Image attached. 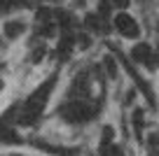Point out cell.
Returning <instances> with one entry per match:
<instances>
[{"mask_svg": "<svg viewBox=\"0 0 159 156\" xmlns=\"http://www.w3.org/2000/svg\"><path fill=\"white\" fill-rule=\"evenodd\" d=\"M105 65H108V72H110V77H115V75H117V68H115V61H112V58H105Z\"/></svg>", "mask_w": 159, "mask_h": 156, "instance_id": "cell-9", "label": "cell"}, {"mask_svg": "<svg viewBox=\"0 0 159 156\" xmlns=\"http://www.w3.org/2000/svg\"><path fill=\"white\" fill-rule=\"evenodd\" d=\"M21 33H24V24H21V21H10V24H5V37L14 40V37H19Z\"/></svg>", "mask_w": 159, "mask_h": 156, "instance_id": "cell-4", "label": "cell"}, {"mask_svg": "<svg viewBox=\"0 0 159 156\" xmlns=\"http://www.w3.org/2000/svg\"><path fill=\"white\" fill-rule=\"evenodd\" d=\"M54 86H56V75H52L42 86H38L30 93V98L24 102V107H21V112H19V124L30 126V124H35L42 117V110H45L47 100H49V93L54 91Z\"/></svg>", "mask_w": 159, "mask_h": 156, "instance_id": "cell-1", "label": "cell"}, {"mask_svg": "<svg viewBox=\"0 0 159 156\" xmlns=\"http://www.w3.org/2000/svg\"><path fill=\"white\" fill-rule=\"evenodd\" d=\"M101 151H103V156H122V149L119 147H101Z\"/></svg>", "mask_w": 159, "mask_h": 156, "instance_id": "cell-8", "label": "cell"}, {"mask_svg": "<svg viewBox=\"0 0 159 156\" xmlns=\"http://www.w3.org/2000/svg\"><path fill=\"white\" fill-rule=\"evenodd\" d=\"M131 58H134L136 63H143V65H148V68H154L152 47H150V44H145V42H140V44H136V47H134V51H131Z\"/></svg>", "mask_w": 159, "mask_h": 156, "instance_id": "cell-3", "label": "cell"}, {"mask_svg": "<svg viewBox=\"0 0 159 156\" xmlns=\"http://www.w3.org/2000/svg\"><path fill=\"white\" fill-rule=\"evenodd\" d=\"M143 124H145V119H143V112H140V110H136L134 112V126H136V131H143Z\"/></svg>", "mask_w": 159, "mask_h": 156, "instance_id": "cell-7", "label": "cell"}, {"mask_svg": "<svg viewBox=\"0 0 159 156\" xmlns=\"http://www.w3.org/2000/svg\"><path fill=\"white\" fill-rule=\"evenodd\" d=\"M115 5H117V7H122V10H124V7H129V0H115Z\"/></svg>", "mask_w": 159, "mask_h": 156, "instance_id": "cell-10", "label": "cell"}, {"mask_svg": "<svg viewBox=\"0 0 159 156\" xmlns=\"http://www.w3.org/2000/svg\"><path fill=\"white\" fill-rule=\"evenodd\" d=\"M24 5H26V0H0V14L14 10V7H24Z\"/></svg>", "mask_w": 159, "mask_h": 156, "instance_id": "cell-5", "label": "cell"}, {"mask_svg": "<svg viewBox=\"0 0 159 156\" xmlns=\"http://www.w3.org/2000/svg\"><path fill=\"white\" fill-rule=\"evenodd\" d=\"M148 156H159V137L157 135L148 137Z\"/></svg>", "mask_w": 159, "mask_h": 156, "instance_id": "cell-6", "label": "cell"}, {"mask_svg": "<svg viewBox=\"0 0 159 156\" xmlns=\"http://www.w3.org/2000/svg\"><path fill=\"white\" fill-rule=\"evenodd\" d=\"M115 28L124 35V37H138V33H140L136 19L129 16V14H117L115 16Z\"/></svg>", "mask_w": 159, "mask_h": 156, "instance_id": "cell-2", "label": "cell"}]
</instances>
